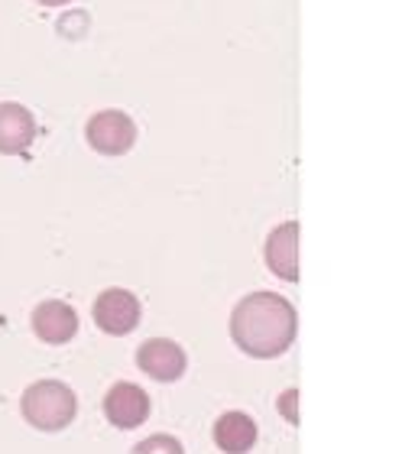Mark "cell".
<instances>
[{"mask_svg": "<svg viewBox=\"0 0 415 454\" xmlns=\"http://www.w3.org/2000/svg\"><path fill=\"white\" fill-rule=\"evenodd\" d=\"M295 309L276 293L244 295L231 312V338L244 354L260 360L279 357L295 340Z\"/></svg>", "mask_w": 415, "mask_h": 454, "instance_id": "obj_1", "label": "cell"}, {"mask_svg": "<svg viewBox=\"0 0 415 454\" xmlns=\"http://www.w3.org/2000/svg\"><path fill=\"white\" fill-rule=\"evenodd\" d=\"M20 412L39 432H62L66 426L75 422L78 399L66 383H59V380H39V383H33L23 393Z\"/></svg>", "mask_w": 415, "mask_h": 454, "instance_id": "obj_2", "label": "cell"}, {"mask_svg": "<svg viewBox=\"0 0 415 454\" xmlns=\"http://www.w3.org/2000/svg\"><path fill=\"white\" fill-rule=\"evenodd\" d=\"M85 137L101 156H123L137 143V123L123 111H101L88 121Z\"/></svg>", "mask_w": 415, "mask_h": 454, "instance_id": "obj_3", "label": "cell"}, {"mask_svg": "<svg viewBox=\"0 0 415 454\" xmlns=\"http://www.w3.org/2000/svg\"><path fill=\"white\" fill-rule=\"evenodd\" d=\"M95 322L101 332L114 334V338L130 334L140 325V302H137V295L127 293V289H107V293H101L95 302Z\"/></svg>", "mask_w": 415, "mask_h": 454, "instance_id": "obj_4", "label": "cell"}, {"mask_svg": "<svg viewBox=\"0 0 415 454\" xmlns=\"http://www.w3.org/2000/svg\"><path fill=\"white\" fill-rule=\"evenodd\" d=\"M137 367L160 383H176L185 373V350L169 338H150L137 350Z\"/></svg>", "mask_w": 415, "mask_h": 454, "instance_id": "obj_5", "label": "cell"}, {"mask_svg": "<svg viewBox=\"0 0 415 454\" xmlns=\"http://www.w3.org/2000/svg\"><path fill=\"white\" fill-rule=\"evenodd\" d=\"M104 416L117 428H137L150 419V396L137 383H114L104 396Z\"/></svg>", "mask_w": 415, "mask_h": 454, "instance_id": "obj_6", "label": "cell"}, {"mask_svg": "<svg viewBox=\"0 0 415 454\" xmlns=\"http://www.w3.org/2000/svg\"><path fill=\"white\" fill-rule=\"evenodd\" d=\"M33 332L43 344H68L78 334V315L75 309L62 299L39 302L33 312Z\"/></svg>", "mask_w": 415, "mask_h": 454, "instance_id": "obj_7", "label": "cell"}, {"mask_svg": "<svg viewBox=\"0 0 415 454\" xmlns=\"http://www.w3.org/2000/svg\"><path fill=\"white\" fill-rule=\"evenodd\" d=\"M266 266L286 283L299 279V224L295 221H286L270 234V240H266Z\"/></svg>", "mask_w": 415, "mask_h": 454, "instance_id": "obj_8", "label": "cell"}, {"mask_svg": "<svg viewBox=\"0 0 415 454\" xmlns=\"http://www.w3.org/2000/svg\"><path fill=\"white\" fill-rule=\"evenodd\" d=\"M36 140V121L17 101L0 105V153L4 156H20L29 150V143Z\"/></svg>", "mask_w": 415, "mask_h": 454, "instance_id": "obj_9", "label": "cell"}, {"mask_svg": "<svg viewBox=\"0 0 415 454\" xmlns=\"http://www.w3.org/2000/svg\"><path fill=\"white\" fill-rule=\"evenodd\" d=\"M215 445L224 454H247L256 445V422L247 412H224L215 422Z\"/></svg>", "mask_w": 415, "mask_h": 454, "instance_id": "obj_10", "label": "cell"}, {"mask_svg": "<svg viewBox=\"0 0 415 454\" xmlns=\"http://www.w3.org/2000/svg\"><path fill=\"white\" fill-rule=\"evenodd\" d=\"M130 454H185V448L179 445V438H172V435H153V438H143L140 445L133 448Z\"/></svg>", "mask_w": 415, "mask_h": 454, "instance_id": "obj_11", "label": "cell"}, {"mask_svg": "<svg viewBox=\"0 0 415 454\" xmlns=\"http://www.w3.org/2000/svg\"><path fill=\"white\" fill-rule=\"evenodd\" d=\"M295 399H299V393H295V389H289V393H286V396H279V412H286V419H289V422H299V412H295Z\"/></svg>", "mask_w": 415, "mask_h": 454, "instance_id": "obj_12", "label": "cell"}, {"mask_svg": "<svg viewBox=\"0 0 415 454\" xmlns=\"http://www.w3.org/2000/svg\"><path fill=\"white\" fill-rule=\"evenodd\" d=\"M36 4H43V7H62V4H68V0H36Z\"/></svg>", "mask_w": 415, "mask_h": 454, "instance_id": "obj_13", "label": "cell"}]
</instances>
